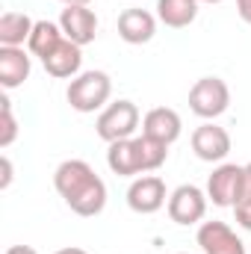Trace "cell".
<instances>
[{"mask_svg": "<svg viewBox=\"0 0 251 254\" xmlns=\"http://www.w3.org/2000/svg\"><path fill=\"white\" fill-rule=\"evenodd\" d=\"M139 122H142L139 107L133 101L122 98V101H113L101 110V116L95 122V133L107 145H113V142H122V139H133V133L139 130Z\"/></svg>", "mask_w": 251, "mask_h": 254, "instance_id": "cell-4", "label": "cell"}, {"mask_svg": "<svg viewBox=\"0 0 251 254\" xmlns=\"http://www.w3.org/2000/svg\"><path fill=\"white\" fill-rule=\"evenodd\" d=\"M181 254H187V252H181Z\"/></svg>", "mask_w": 251, "mask_h": 254, "instance_id": "cell-27", "label": "cell"}, {"mask_svg": "<svg viewBox=\"0 0 251 254\" xmlns=\"http://www.w3.org/2000/svg\"><path fill=\"white\" fill-rule=\"evenodd\" d=\"M42 65H45V71H48L51 77H57V80H74V77L80 74V65H83V48L74 45L71 39H65L54 54H48V57L42 60Z\"/></svg>", "mask_w": 251, "mask_h": 254, "instance_id": "cell-15", "label": "cell"}, {"mask_svg": "<svg viewBox=\"0 0 251 254\" xmlns=\"http://www.w3.org/2000/svg\"><path fill=\"white\" fill-rule=\"evenodd\" d=\"M0 166H3V181H0V190H6L9 184H12V160L3 154V160H0Z\"/></svg>", "mask_w": 251, "mask_h": 254, "instance_id": "cell-21", "label": "cell"}, {"mask_svg": "<svg viewBox=\"0 0 251 254\" xmlns=\"http://www.w3.org/2000/svg\"><path fill=\"white\" fill-rule=\"evenodd\" d=\"M169 157V145L151 139V136H133L113 142L107 151V166L119 178H136V175H151L157 172Z\"/></svg>", "mask_w": 251, "mask_h": 254, "instance_id": "cell-2", "label": "cell"}, {"mask_svg": "<svg viewBox=\"0 0 251 254\" xmlns=\"http://www.w3.org/2000/svg\"><path fill=\"white\" fill-rule=\"evenodd\" d=\"M249 254H251V252H249Z\"/></svg>", "mask_w": 251, "mask_h": 254, "instance_id": "cell-28", "label": "cell"}, {"mask_svg": "<svg viewBox=\"0 0 251 254\" xmlns=\"http://www.w3.org/2000/svg\"><path fill=\"white\" fill-rule=\"evenodd\" d=\"M142 133L163 142V145H175L181 139V133H184V122L172 107H154L142 119Z\"/></svg>", "mask_w": 251, "mask_h": 254, "instance_id": "cell-12", "label": "cell"}, {"mask_svg": "<svg viewBox=\"0 0 251 254\" xmlns=\"http://www.w3.org/2000/svg\"><path fill=\"white\" fill-rule=\"evenodd\" d=\"M231 145H234L231 133L213 122H204L192 130V151L204 163H225V157L231 154Z\"/></svg>", "mask_w": 251, "mask_h": 254, "instance_id": "cell-10", "label": "cell"}, {"mask_svg": "<svg viewBox=\"0 0 251 254\" xmlns=\"http://www.w3.org/2000/svg\"><path fill=\"white\" fill-rule=\"evenodd\" d=\"M243 184H246V166L222 163L207 178V198L216 207H234L243 195Z\"/></svg>", "mask_w": 251, "mask_h": 254, "instance_id": "cell-7", "label": "cell"}, {"mask_svg": "<svg viewBox=\"0 0 251 254\" xmlns=\"http://www.w3.org/2000/svg\"><path fill=\"white\" fill-rule=\"evenodd\" d=\"M57 254H89L86 249H77V246H68V249H60Z\"/></svg>", "mask_w": 251, "mask_h": 254, "instance_id": "cell-24", "label": "cell"}, {"mask_svg": "<svg viewBox=\"0 0 251 254\" xmlns=\"http://www.w3.org/2000/svg\"><path fill=\"white\" fill-rule=\"evenodd\" d=\"M231 107V89L222 77H201L192 83L189 89V110L204 119V122H213L219 116H225Z\"/></svg>", "mask_w": 251, "mask_h": 254, "instance_id": "cell-5", "label": "cell"}, {"mask_svg": "<svg viewBox=\"0 0 251 254\" xmlns=\"http://www.w3.org/2000/svg\"><path fill=\"white\" fill-rule=\"evenodd\" d=\"M30 71H33V60L24 48H0V86L6 92L24 86L30 80Z\"/></svg>", "mask_w": 251, "mask_h": 254, "instance_id": "cell-14", "label": "cell"}, {"mask_svg": "<svg viewBox=\"0 0 251 254\" xmlns=\"http://www.w3.org/2000/svg\"><path fill=\"white\" fill-rule=\"evenodd\" d=\"M60 27H63L65 39H71L74 45L86 48L98 36V15L89 6H65L63 15H60Z\"/></svg>", "mask_w": 251, "mask_h": 254, "instance_id": "cell-11", "label": "cell"}, {"mask_svg": "<svg viewBox=\"0 0 251 254\" xmlns=\"http://www.w3.org/2000/svg\"><path fill=\"white\" fill-rule=\"evenodd\" d=\"M237 12L246 24H251V0H237Z\"/></svg>", "mask_w": 251, "mask_h": 254, "instance_id": "cell-22", "label": "cell"}, {"mask_svg": "<svg viewBox=\"0 0 251 254\" xmlns=\"http://www.w3.org/2000/svg\"><path fill=\"white\" fill-rule=\"evenodd\" d=\"M36 21L27 12H3L0 15V48H24L30 42Z\"/></svg>", "mask_w": 251, "mask_h": 254, "instance_id": "cell-16", "label": "cell"}, {"mask_svg": "<svg viewBox=\"0 0 251 254\" xmlns=\"http://www.w3.org/2000/svg\"><path fill=\"white\" fill-rule=\"evenodd\" d=\"M119 36L127 45H148L157 36V15L148 9H125L119 15Z\"/></svg>", "mask_w": 251, "mask_h": 254, "instance_id": "cell-13", "label": "cell"}, {"mask_svg": "<svg viewBox=\"0 0 251 254\" xmlns=\"http://www.w3.org/2000/svg\"><path fill=\"white\" fill-rule=\"evenodd\" d=\"M63 42H65V33H63L60 24H54V21H36V27H33V33H30V42H27V51H30L33 57L45 60V57L54 54Z\"/></svg>", "mask_w": 251, "mask_h": 254, "instance_id": "cell-17", "label": "cell"}, {"mask_svg": "<svg viewBox=\"0 0 251 254\" xmlns=\"http://www.w3.org/2000/svg\"><path fill=\"white\" fill-rule=\"evenodd\" d=\"M6 254H39V252H36L33 246H9Z\"/></svg>", "mask_w": 251, "mask_h": 254, "instance_id": "cell-23", "label": "cell"}, {"mask_svg": "<svg viewBox=\"0 0 251 254\" xmlns=\"http://www.w3.org/2000/svg\"><path fill=\"white\" fill-rule=\"evenodd\" d=\"M113 95V80L107 71H80L71 83H68V104L77 113H98L110 104Z\"/></svg>", "mask_w": 251, "mask_h": 254, "instance_id": "cell-3", "label": "cell"}, {"mask_svg": "<svg viewBox=\"0 0 251 254\" xmlns=\"http://www.w3.org/2000/svg\"><path fill=\"white\" fill-rule=\"evenodd\" d=\"M54 187L60 192L71 213L92 219L101 216L107 207V184L98 178V172L86 160H65L54 172Z\"/></svg>", "mask_w": 251, "mask_h": 254, "instance_id": "cell-1", "label": "cell"}, {"mask_svg": "<svg viewBox=\"0 0 251 254\" xmlns=\"http://www.w3.org/2000/svg\"><path fill=\"white\" fill-rule=\"evenodd\" d=\"M60 3H65V6H89L92 0H60Z\"/></svg>", "mask_w": 251, "mask_h": 254, "instance_id": "cell-25", "label": "cell"}, {"mask_svg": "<svg viewBox=\"0 0 251 254\" xmlns=\"http://www.w3.org/2000/svg\"><path fill=\"white\" fill-rule=\"evenodd\" d=\"M166 204H169V195H166V181L160 175H139L127 187V207L139 216H154Z\"/></svg>", "mask_w": 251, "mask_h": 254, "instance_id": "cell-8", "label": "cell"}, {"mask_svg": "<svg viewBox=\"0 0 251 254\" xmlns=\"http://www.w3.org/2000/svg\"><path fill=\"white\" fill-rule=\"evenodd\" d=\"M234 216H237V225L251 231V163H246V184H243V195L240 201L234 204Z\"/></svg>", "mask_w": 251, "mask_h": 254, "instance_id": "cell-20", "label": "cell"}, {"mask_svg": "<svg viewBox=\"0 0 251 254\" xmlns=\"http://www.w3.org/2000/svg\"><path fill=\"white\" fill-rule=\"evenodd\" d=\"M198 3H222V0H198Z\"/></svg>", "mask_w": 251, "mask_h": 254, "instance_id": "cell-26", "label": "cell"}, {"mask_svg": "<svg viewBox=\"0 0 251 254\" xmlns=\"http://www.w3.org/2000/svg\"><path fill=\"white\" fill-rule=\"evenodd\" d=\"M198 246L204 254H249L246 252V243L234 234V228L228 222H201L198 225V234H195Z\"/></svg>", "mask_w": 251, "mask_h": 254, "instance_id": "cell-9", "label": "cell"}, {"mask_svg": "<svg viewBox=\"0 0 251 254\" xmlns=\"http://www.w3.org/2000/svg\"><path fill=\"white\" fill-rule=\"evenodd\" d=\"M18 136V122L12 113V101L9 95H0V148H9Z\"/></svg>", "mask_w": 251, "mask_h": 254, "instance_id": "cell-19", "label": "cell"}, {"mask_svg": "<svg viewBox=\"0 0 251 254\" xmlns=\"http://www.w3.org/2000/svg\"><path fill=\"white\" fill-rule=\"evenodd\" d=\"M198 18V0H157V21L172 30H184Z\"/></svg>", "mask_w": 251, "mask_h": 254, "instance_id": "cell-18", "label": "cell"}, {"mask_svg": "<svg viewBox=\"0 0 251 254\" xmlns=\"http://www.w3.org/2000/svg\"><path fill=\"white\" fill-rule=\"evenodd\" d=\"M207 192L201 190V187H195V184H181L178 190L169 195V219L175 222V225H201L204 222V216H207Z\"/></svg>", "mask_w": 251, "mask_h": 254, "instance_id": "cell-6", "label": "cell"}]
</instances>
